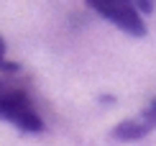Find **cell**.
Segmentation results:
<instances>
[{"instance_id": "obj_1", "label": "cell", "mask_w": 156, "mask_h": 146, "mask_svg": "<svg viewBox=\"0 0 156 146\" xmlns=\"http://www.w3.org/2000/svg\"><path fill=\"white\" fill-rule=\"evenodd\" d=\"M0 121H8L26 133H41L44 121L36 113L31 97L21 87H10L8 82H0Z\"/></svg>"}, {"instance_id": "obj_2", "label": "cell", "mask_w": 156, "mask_h": 146, "mask_svg": "<svg viewBox=\"0 0 156 146\" xmlns=\"http://www.w3.org/2000/svg\"><path fill=\"white\" fill-rule=\"evenodd\" d=\"M87 5L102 18H108L113 26H118L120 31H126L128 36L146 34V23L133 0H87Z\"/></svg>"}, {"instance_id": "obj_3", "label": "cell", "mask_w": 156, "mask_h": 146, "mask_svg": "<svg viewBox=\"0 0 156 146\" xmlns=\"http://www.w3.org/2000/svg\"><path fill=\"white\" fill-rule=\"evenodd\" d=\"M154 128H156V100L151 105H146L136 118L118 123L113 128V138H118V141H138L146 133H151Z\"/></svg>"}, {"instance_id": "obj_4", "label": "cell", "mask_w": 156, "mask_h": 146, "mask_svg": "<svg viewBox=\"0 0 156 146\" xmlns=\"http://www.w3.org/2000/svg\"><path fill=\"white\" fill-rule=\"evenodd\" d=\"M0 69H5V72H16L18 69V64H13L5 59V44H3V38H0Z\"/></svg>"}, {"instance_id": "obj_5", "label": "cell", "mask_w": 156, "mask_h": 146, "mask_svg": "<svg viewBox=\"0 0 156 146\" xmlns=\"http://www.w3.org/2000/svg\"><path fill=\"white\" fill-rule=\"evenodd\" d=\"M133 3H136V8H138L141 13H154V8H156L154 0H133Z\"/></svg>"}]
</instances>
